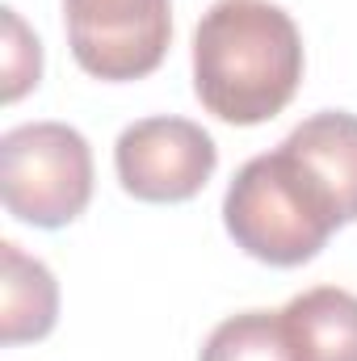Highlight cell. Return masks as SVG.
<instances>
[{"mask_svg":"<svg viewBox=\"0 0 357 361\" xmlns=\"http://www.w3.org/2000/svg\"><path fill=\"white\" fill-rule=\"evenodd\" d=\"M303 85V34L282 4L214 0L193 30V92L219 122L257 126Z\"/></svg>","mask_w":357,"mask_h":361,"instance_id":"obj_1","label":"cell"},{"mask_svg":"<svg viewBox=\"0 0 357 361\" xmlns=\"http://www.w3.org/2000/svg\"><path fill=\"white\" fill-rule=\"evenodd\" d=\"M223 223L236 248L277 269L307 265L341 227L324 189L282 143L265 156H253L231 177L223 197Z\"/></svg>","mask_w":357,"mask_h":361,"instance_id":"obj_2","label":"cell"},{"mask_svg":"<svg viewBox=\"0 0 357 361\" xmlns=\"http://www.w3.org/2000/svg\"><path fill=\"white\" fill-rule=\"evenodd\" d=\"M0 197L17 223L59 231L92 197L89 139L68 122H25L0 139Z\"/></svg>","mask_w":357,"mask_h":361,"instance_id":"obj_3","label":"cell"},{"mask_svg":"<svg viewBox=\"0 0 357 361\" xmlns=\"http://www.w3.org/2000/svg\"><path fill=\"white\" fill-rule=\"evenodd\" d=\"M76 63L97 80L156 72L173 38V0H63Z\"/></svg>","mask_w":357,"mask_h":361,"instance_id":"obj_4","label":"cell"},{"mask_svg":"<svg viewBox=\"0 0 357 361\" xmlns=\"http://www.w3.org/2000/svg\"><path fill=\"white\" fill-rule=\"evenodd\" d=\"M114 169L122 189L139 202H189L214 177L219 147L198 122L156 114L118 135Z\"/></svg>","mask_w":357,"mask_h":361,"instance_id":"obj_5","label":"cell"},{"mask_svg":"<svg viewBox=\"0 0 357 361\" xmlns=\"http://www.w3.org/2000/svg\"><path fill=\"white\" fill-rule=\"evenodd\" d=\"M282 147L303 164V173L324 189L341 227L357 223V114L320 109L303 118Z\"/></svg>","mask_w":357,"mask_h":361,"instance_id":"obj_6","label":"cell"},{"mask_svg":"<svg viewBox=\"0 0 357 361\" xmlns=\"http://www.w3.org/2000/svg\"><path fill=\"white\" fill-rule=\"evenodd\" d=\"M294 361H357V294L315 286L282 307Z\"/></svg>","mask_w":357,"mask_h":361,"instance_id":"obj_7","label":"cell"},{"mask_svg":"<svg viewBox=\"0 0 357 361\" xmlns=\"http://www.w3.org/2000/svg\"><path fill=\"white\" fill-rule=\"evenodd\" d=\"M59 319V281L13 240L0 244V341H42Z\"/></svg>","mask_w":357,"mask_h":361,"instance_id":"obj_8","label":"cell"},{"mask_svg":"<svg viewBox=\"0 0 357 361\" xmlns=\"http://www.w3.org/2000/svg\"><path fill=\"white\" fill-rule=\"evenodd\" d=\"M198 361H294L282 311H240L227 315L202 345Z\"/></svg>","mask_w":357,"mask_h":361,"instance_id":"obj_9","label":"cell"},{"mask_svg":"<svg viewBox=\"0 0 357 361\" xmlns=\"http://www.w3.org/2000/svg\"><path fill=\"white\" fill-rule=\"evenodd\" d=\"M42 76V47L17 17V8H4V101H17Z\"/></svg>","mask_w":357,"mask_h":361,"instance_id":"obj_10","label":"cell"}]
</instances>
